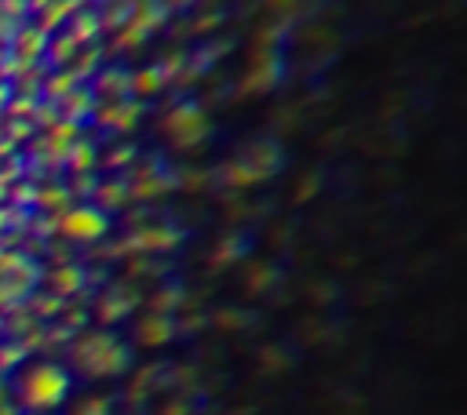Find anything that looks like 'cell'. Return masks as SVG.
I'll list each match as a JSON object with an SVG mask.
<instances>
[{"instance_id":"obj_1","label":"cell","mask_w":467,"mask_h":415,"mask_svg":"<svg viewBox=\"0 0 467 415\" xmlns=\"http://www.w3.org/2000/svg\"><path fill=\"white\" fill-rule=\"evenodd\" d=\"M69 233H77V237H95V233H102V218L95 215V211H77V215H69Z\"/></svg>"}]
</instances>
